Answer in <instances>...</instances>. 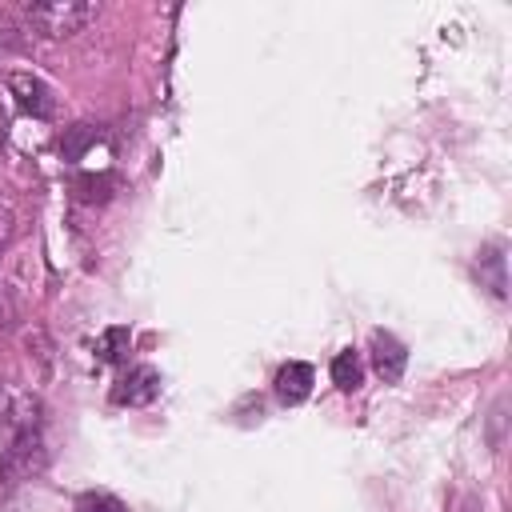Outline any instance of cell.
<instances>
[{
    "label": "cell",
    "instance_id": "obj_4",
    "mask_svg": "<svg viewBox=\"0 0 512 512\" xmlns=\"http://www.w3.org/2000/svg\"><path fill=\"white\" fill-rule=\"evenodd\" d=\"M160 396V372L148 368V364H136L120 376V384L112 388V400L116 404H128V408H140V404H152Z\"/></svg>",
    "mask_w": 512,
    "mask_h": 512
},
{
    "label": "cell",
    "instance_id": "obj_2",
    "mask_svg": "<svg viewBox=\"0 0 512 512\" xmlns=\"http://www.w3.org/2000/svg\"><path fill=\"white\" fill-rule=\"evenodd\" d=\"M48 452L40 432H12V440L0 448V484H20L44 468Z\"/></svg>",
    "mask_w": 512,
    "mask_h": 512
},
{
    "label": "cell",
    "instance_id": "obj_3",
    "mask_svg": "<svg viewBox=\"0 0 512 512\" xmlns=\"http://www.w3.org/2000/svg\"><path fill=\"white\" fill-rule=\"evenodd\" d=\"M0 420L12 428V432H40V420H44V404L16 388V384H0Z\"/></svg>",
    "mask_w": 512,
    "mask_h": 512
},
{
    "label": "cell",
    "instance_id": "obj_14",
    "mask_svg": "<svg viewBox=\"0 0 512 512\" xmlns=\"http://www.w3.org/2000/svg\"><path fill=\"white\" fill-rule=\"evenodd\" d=\"M12 240V212L8 208H0V248Z\"/></svg>",
    "mask_w": 512,
    "mask_h": 512
},
{
    "label": "cell",
    "instance_id": "obj_5",
    "mask_svg": "<svg viewBox=\"0 0 512 512\" xmlns=\"http://www.w3.org/2000/svg\"><path fill=\"white\" fill-rule=\"evenodd\" d=\"M8 88L16 96V104L32 116H52V88L40 80V76H28V72H12L8 76Z\"/></svg>",
    "mask_w": 512,
    "mask_h": 512
},
{
    "label": "cell",
    "instance_id": "obj_13",
    "mask_svg": "<svg viewBox=\"0 0 512 512\" xmlns=\"http://www.w3.org/2000/svg\"><path fill=\"white\" fill-rule=\"evenodd\" d=\"M128 352V328H108L100 336V360H120Z\"/></svg>",
    "mask_w": 512,
    "mask_h": 512
},
{
    "label": "cell",
    "instance_id": "obj_6",
    "mask_svg": "<svg viewBox=\"0 0 512 512\" xmlns=\"http://www.w3.org/2000/svg\"><path fill=\"white\" fill-rule=\"evenodd\" d=\"M276 396L284 400V404H300V400H308V392H312V384H316V372H312V364H304V360H288V364H280L276 368Z\"/></svg>",
    "mask_w": 512,
    "mask_h": 512
},
{
    "label": "cell",
    "instance_id": "obj_10",
    "mask_svg": "<svg viewBox=\"0 0 512 512\" xmlns=\"http://www.w3.org/2000/svg\"><path fill=\"white\" fill-rule=\"evenodd\" d=\"M100 140V132L92 128V124H72L64 136H60V152L68 156V160H88V148Z\"/></svg>",
    "mask_w": 512,
    "mask_h": 512
},
{
    "label": "cell",
    "instance_id": "obj_11",
    "mask_svg": "<svg viewBox=\"0 0 512 512\" xmlns=\"http://www.w3.org/2000/svg\"><path fill=\"white\" fill-rule=\"evenodd\" d=\"M76 196L84 200V204H104L108 196H112V176L108 172H84V176H76Z\"/></svg>",
    "mask_w": 512,
    "mask_h": 512
},
{
    "label": "cell",
    "instance_id": "obj_9",
    "mask_svg": "<svg viewBox=\"0 0 512 512\" xmlns=\"http://www.w3.org/2000/svg\"><path fill=\"white\" fill-rule=\"evenodd\" d=\"M332 384L340 392H356L364 384V364H360V356L352 348H344V352L332 356Z\"/></svg>",
    "mask_w": 512,
    "mask_h": 512
},
{
    "label": "cell",
    "instance_id": "obj_12",
    "mask_svg": "<svg viewBox=\"0 0 512 512\" xmlns=\"http://www.w3.org/2000/svg\"><path fill=\"white\" fill-rule=\"evenodd\" d=\"M76 512H124V504L112 492H84L76 500Z\"/></svg>",
    "mask_w": 512,
    "mask_h": 512
},
{
    "label": "cell",
    "instance_id": "obj_8",
    "mask_svg": "<svg viewBox=\"0 0 512 512\" xmlns=\"http://www.w3.org/2000/svg\"><path fill=\"white\" fill-rule=\"evenodd\" d=\"M476 280H480V288H488L496 300H504L508 296V276H504V252L496 248V244H484L480 252H476Z\"/></svg>",
    "mask_w": 512,
    "mask_h": 512
},
{
    "label": "cell",
    "instance_id": "obj_1",
    "mask_svg": "<svg viewBox=\"0 0 512 512\" xmlns=\"http://www.w3.org/2000/svg\"><path fill=\"white\" fill-rule=\"evenodd\" d=\"M96 16H100L96 0H44V4L24 8V20L44 36H72L84 24H92Z\"/></svg>",
    "mask_w": 512,
    "mask_h": 512
},
{
    "label": "cell",
    "instance_id": "obj_7",
    "mask_svg": "<svg viewBox=\"0 0 512 512\" xmlns=\"http://www.w3.org/2000/svg\"><path fill=\"white\" fill-rule=\"evenodd\" d=\"M372 364L384 380H400L404 376V364H408V348L392 336V332H376L372 336Z\"/></svg>",
    "mask_w": 512,
    "mask_h": 512
}]
</instances>
